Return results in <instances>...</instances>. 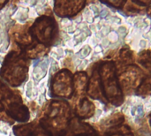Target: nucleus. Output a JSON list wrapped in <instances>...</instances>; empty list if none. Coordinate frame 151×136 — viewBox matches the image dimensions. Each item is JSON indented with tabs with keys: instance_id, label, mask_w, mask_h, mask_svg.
Masks as SVG:
<instances>
[{
	"instance_id": "2",
	"label": "nucleus",
	"mask_w": 151,
	"mask_h": 136,
	"mask_svg": "<svg viewBox=\"0 0 151 136\" xmlns=\"http://www.w3.org/2000/svg\"><path fill=\"white\" fill-rule=\"evenodd\" d=\"M57 28L58 25L52 18L43 16L36 21L31 28V33L35 35L39 42L50 45L55 39Z\"/></svg>"
},
{
	"instance_id": "3",
	"label": "nucleus",
	"mask_w": 151,
	"mask_h": 136,
	"mask_svg": "<svg viewBox=\"0 0 151 136\" xmlns=\"http://www.w3.org/2000/svg\"><path fill=\"white\" fill-rule=\"evenodd\" d=\"M70 73L67 70H62L54 77L51 84L52 93L57 96H68L72 93Z\"/></svg>"
},
{
	"instance_id": "1",
	"label": "nucleus",
	"mask_w": 151,
	"mask_h": 136,
	"mask_svg": "<svg viewBox=\"0 0 151 136\" xmlns=\"http://www.w3.org/2000/svg\"><path fill=\"white\" fill-rule=\"evenodd\" d=\"M6 61H7V64H4L2 75L13 86H19L25 80L28 66L18 56L11 57L9 55Z\"/></svg>"
},
{
	"instance_id": "4",
	"label": "nucleus",
	"mask_w": 151,
	"mask_h": 136,
	"mask_svg": "<svg viewBox=\"0 0 151 136\" xmlns=\"http://www.w3.org/2000/svg\"><path fill=\"white\" fill-rule=\"evenodd\" d=\"M81 2H67V1H58L55 3V12L60 17H68L74 15L81 7Z\"/></svg>"
}]
</instances>
